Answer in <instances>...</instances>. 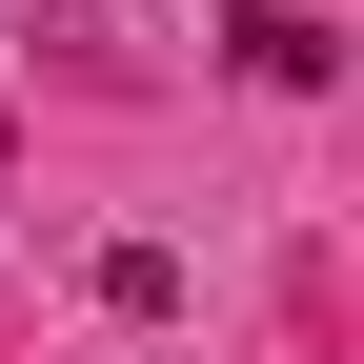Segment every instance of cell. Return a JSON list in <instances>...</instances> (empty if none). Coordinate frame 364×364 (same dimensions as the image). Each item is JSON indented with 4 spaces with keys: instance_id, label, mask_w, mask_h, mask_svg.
Wrapping results in <instances>:
<instances>
[{
    "instance_id": "cell-1",
    "label": "cell",
    "mask_w": 364,
    "mask_h": 364,
    "mask_svg": "<svg viewBox=\"0 0 364 364\" xmlns=\"http://www.w3.org/2000/svg\"><path fill=\"white\" fill-rule=\"evenodd\" d=\"M223 61H243V81H284V102H304V81H324V61H344V41H324V21H304V0H243V21H223Z\"/></svg>"
},
{
    "instance_id": "cell-2",
    "label": "cell",
    "mask_w": 364,
    "mask_h": 364,
    "mask_svg": "<svg viewBox=\"0 0 364 364\" xmlns=\"http://www.w3.org/2000/svg\"><path fill=\"white\" fill-rule=\"evenodd\" d=\"M81 284H102L122 324H182V263H162V243H102V263H81Z\"/></svg>"
}]
</instances>
